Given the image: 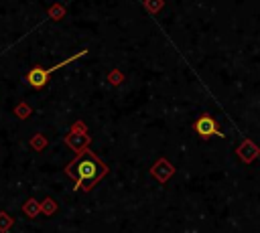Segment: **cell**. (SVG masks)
Instances as JSON below:
<instances>
[{"instance_id":"cell-7","label":"cell","mask_w":260,"mask_h":233,"mask_svg":"<svg viewBox=\"0 0 260 233\" xmlns=\"http://www.w3.org/2000/svg\"><path fill=\"white\" fill-rule=\"evenodd\" d=\"M22 213L28 217V219H35V217H39L41 215V201L39 199H26L24 201V205H22Z\"/></svg>"},{"instance_id":"cell-6","label":"cell","mask_w":260,"mask_h":233,"mask_svg":"<svg viewBox=\"0 0 260 233\" xmlns=\"http://www.w3.org/2000/svg\"><path fill=\"white\" fill-rule=\"evenodd\" d=\"M236 154H238V158H240L244 164H252V162L260 156V146H258L256 142H252L250 138H246V140H242V144L236 148Z\"/></svg>"},{"instance_id":"cell-2","label":"cell","mask_w":260,"mask_h":233,"mask_svg":"<svg viewBox=\"0 0 260 233\" xmlns=\"http://www.w3.org/2000/svg\"><path fill=\"white\" fill-rule=\"evenodd\" d=\"M85 55H87V51L83 49V51L73 53L71 57L63 59L61 63H57V65H53V67H41V65H35V67H30V71L26 73V83H28L32 89H43V87L47 85L49 77H51L55 71H59V69L67 67L69 63H73V61H77V59H81V57H85Z\"/></svg>"},{"instance_id":"cell-14","label":"cell","mask_w":260,"mask_h":233,"mask_svg":"<svg viewBox=\"0 0 260 233\" xmlns=\"http://www.w3.org/2000/svg\"><path fill=\"white\" fill-rule=\"evenodd\" d=\"M63 16H65V8H63V6L55 4V6L49 8V18H51V20H61Z\"/></svg>"},{"instance_id":"cell-4","label":"cell","mask_w":260,"mask_h":233,"mask_svg":"<svg viewBox=\"0 0 260 233\" xmlns=\"http://www.w3.org/2000/svg\"><path fill=\"white\" fill-rule=\"evenodd\" d=\"M193 130L197 132V136H199L201 140H209L211 136H219V138L223 136L221 130H219V126H217V122H215V118H211L209 113H201V115L195 120Z\"/></svg>"},{"instance_id":"cell-9","label":"cell","mask_w":260,"mask_h":233,"mask_svg":"<svg viewBox=\"0 0 260 233\" xmlns=\"http://www.w3.org/2000/svg\"><path fill=\"white\" fill-rule=\"evenodd\" d=\"M57 209H59V205L55 203V199H51V197H45V199H43V203H41V213H43L45 217H53V215L57 213Z\"/></svg>"},{"instance_id":"cell-12","label":"cell","mask_w":260,"mask_h":233,"mask_svg":"<svg viewBox=\"0 0 260 233\" xmlns=\"http://www.w3.org/2000/svg\"><path fill=\"white\" fill-rule=\"evenodd\" d=\"M108 83L114 85V87L122 85V83H124V73H122L120 69H112V71L108 73Z\"/></svg>"},{"instance_id":"cell-1","label":"cell","mask_w":260,"mask_h":233,"mask_svg":"<svg viewBox=\"0 0 260 233\" xmlns=\"http://www.w3.org/2000/svg\"><path fill=\"white\" fill-rule=\"evenodd\" d=\"M65 174L75 180L73 190H85V192H89L108 174V164L98 154H93L87 148L83 154L75 156L65 166Z\"/></svg>"},{"instance_id":"cell-11","label":"cell","mask_w":260,"mask_h":233,"mask_svg":"<svg viewBox=\"0 0 260 233\" xmlns=\"http://www.w3.org/2000/svg\"><path fill=\"white\" fill-rule=\"evenodd\" d=\"M12 225H14V219L6 211H0V233H8Z\"/></svg>"},{"instance_id":"cell-3","label":"cell","mask_w":260,"mask_h":233,"mask_svg":"<svg viewBox=\"0 0 260 233\" xmlns=\"http://www.w3.org/2000/svg\"><path fill=\"white\" fill-rule=\"evenodd\" d=\"M63 142L67 144L69 150L75 152V156L83 154V152L89 148V144H91V134H87L85 122H83V120H77V122L69 128V134L65 136Z\"/></svg>"},{"instance_id":"cell-8","label":"cell","mask_w":260,"mask_h":233,"mask_svg":"<svg viewBox=\"0 0 260 233\" xmlns=\"http://www.w3.org/2000/svg\"><path fill=\"white\" fill-rule=\"evenodd\" d=\"M28 144H30V148H32L35 152H43V150L49 146V140H47L41 132H37V134H32V138L28 140Z\"/></svg>"},{"instance_id":"cell-10","label":"cell","mask_w":260,"mask_h":233,"mask_svg":"<svg viewBox=\"0 0 260 233\" xmlns=\"http://www.w3.org/2000/svg\"><path fill=\"white\" fill-rule=\"evenodd\" d=\"M30 113H32V107H30L26 101H18V103L14 105V115H16L18 120H26Z\"/></svg>"},{"instance_id":"cell-5","label":"cell","mask_w":260,"mask_h":233,"mask_svg":"<svg viewBox=\"0 0 260 233\" xmlns=\"http://www.w3.org/2000/svg\"><path fill=\"white\" fill-rule=\"evenodd\" d=\"M150 176L156 180V182H160V184H167L169 182V178L175 174V166L167 160V158H158L152 166H150Z\"/></svg>"},{"instance_id":"cell-13","label":"cell","mask_w":260,"mask_h":233,"mask_svg":"<svg viewBox=\"0 0 260 233\" xmlns=\"http://www.w3.org/2000/svg\"><path fill=\"white\" fill-rule=\"evenodd\" d=\"M162 6H165V2L162 0H144V8L148 10V14H158L160 10H162Z\"/></svg>"}]
</instances>
